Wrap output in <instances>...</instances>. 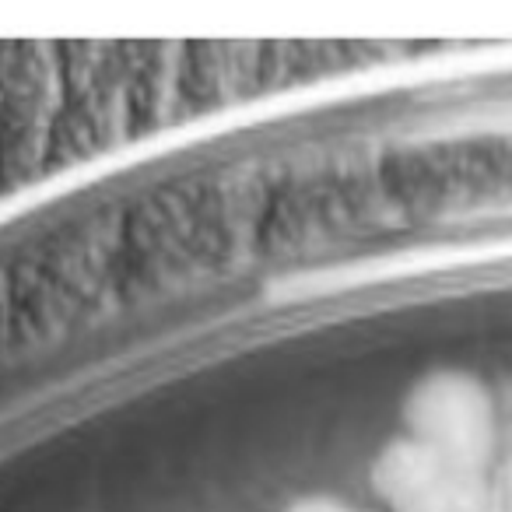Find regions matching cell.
I'll return each instance as SVG.
<instances>
[{"label": "cell", "mask_w": 512, "mask_h": 512, "mask_svg": "<svg viewBox=\"0 0 512 512\" xmlns=\"http://www.w3.org/2000/svg\"><path fill=\"white\" fill-rule=\"evenodd\" d=\"M411 439L428 446L446 467H463L481 449L484 411L460 376H428L404 404Z\"/></svg>", "instance_id": "1"}, {"label": "cell", "mask_w": 512, "mask_h": 512, "mask_svg": "<svg viewBox=\"0 0 512 512\" xmlns=\"http://www.w3.org/2000/svg\"><path fill=\"white\" fill-rule=\"evenodd\" d=\"M285 512H355L344 498H334V495H302L288 505Z\"/></svg>", "instance_id": "2"}]
</instances>
